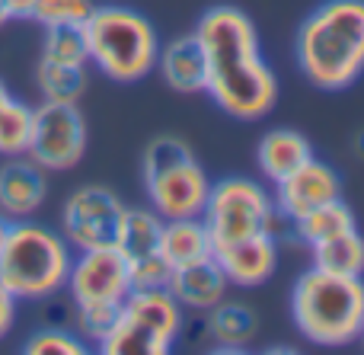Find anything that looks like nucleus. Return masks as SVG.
Returning a JSON list of instances; mask_svg holds the SVG:
<instances>
[{"label": "nucleus", "instance_id": "nucleus-7", "mask_svg": "<svg viewBox=\"0 0 364 355\" xmlns=\"http://www.w3.org/2000/svg\"><path fill=\"white\" fill-rule=\"evenodd\" d=\"M186 311L166 288H132L112 330L100 343L102 355H166L176 346Z\"/></svg>", "mask_w": 364, "mask_h": 355}, {"label": "nucleus", "instance_id": "nucleus-23", "mask_svg": "<svg viewBox=\"0 0 364 355\" xmlns=\"http://www.w3.org/2000/svg\"><path fill=\"white\" fill-rule=\"evenodd\" d=\"M36 87L42 100L51 102H77L87 90V68H74V64H58L38 58L36 64Z\"/></svg>", "mask_w": 364, "mask_h": 355}, {"label": "nucleus", "instance_id": "nucleus-13", "mask_svg": "<svg viewBox=\"0 0 364 355\" xmlns=\"http://www.w3.org/2000/svg\"><path fill=\"white\" fill-rule=\"evenodd\" d=\"M275 208L282 215V221H294V218L307 215V211L320 208V205L342 198V176L326 164V160L310 157L307 164H301L294 173L275 183Z\"/></svg>", "mask_w": 364, "mask_h": 355}, {"label": "nucleus", "instance_id": "nucleus-1", "mask_svg": "<svg viewBox=\"0 0 364 355\" xmlns=\"http://www.w3.org/2000/svg\"><path fill=\"white\" fill-rule=\"evenodd\" d=\"M208 61L205 93L230 119L259 122L275 109L278 80L259 45L252 19L237 6H211L195 26Z\"/></svg>", "mask_w": 364, "mask_h": 355}, {"label": "nucleus", "instance_id": "nucleus-2", "mask_svg": "<svg viewBox=\"0 0 364 355\" xmlns=\"http://www.w3.org/2000/svg\"><path fill=\"white\" fill-rule=\"evenodd\" d=\"M294 61L316 90L339 93L364 74V0H326L301 23Z\"/></svg>", "mask_w": 364, "mask_h": 355}, {"label": "nucleus", "instance_id": "nucleus-17", "mask_svg": "<svg viewBox=\"0 0 364 355\" xmlns=\"http://www.w3.org/2000/svg\"><path fill=\"white\" fill-rule=\"evenodd\" d=\"M157 70L166 87L176 90V93H205L208 61H205V48H201L198 36L188 32V36L166 42V48L160 45Z\"/></svg>", "mask_w": 364, "mask_h": 355}, {"label": "nucleus", "instance_id": "nucleus-11", "mask_svg": "<svg viewBox=\"0 0 364 355\" xmlns=\"http://www.w3.org/2000/svg\"><path fill=\"white\" fill-rule=\"evenodd\" d=\"M132 269L119 247L80 250L74 253L64 292L74 307H122L132 295Z\"/></svg>", "mask_w": 364, "mask_h": 355}, {"label": "nucleus", "instance_id": "nucleus-24", "mask_svg": "<svg viewBox=\"0 0 364 355\" xmlns=\"http://www.w3.org/2000/svg\"><path fill=\"white\" fill-rule=\"evenodd\" d=\"M32 138V106L23 100H6L0 109V157H19L29 151Z\"/></svg>", "mask_w": 364, "mask_h": 355}, {"label": "nucleus", "instance_id": "nucleus-4", "mask_svg": "<svg viewBox=\"0 0 364 355\" xmlns=\"http://www.w3.org/2000/svg\"><path fill=\"white\" fill-rule=\"evenodd\" d=\"M74 250L61 237V231H51L45 224L10 221L0 247V285L16 301H48L64 292Z\"/></svg>", "mask_w": 364, "mask_h": 355}, {"label": "nucleus", "instance_id": "nucleus-8", "mask_svg": "<svg viewBox=\"0 0 364 355\" xmlns=\"http://www.w3.org/2000/svg\"><path fill=\"white\" fill-rule=\"evenodd\" d=\"M201 221H205L208 234H211L214 250L227 247L233 240L256 234H275L282 215L275 208V198L259 179L250 176H227L211 183L201 208Z\"/></svg>", "mask_w": 364, "mask_h": 355}, {"label": "nucleus", "instance_id": "nucleus-28", "mask_svg": "<svg viewBox=\"0 0 364 355\" xmlns=\"http://www.w3.org/2000/svg\"><path fill=\"white\" fill-rule=\"evenodd\" d=\"M16 307H19V301L0 285V339L13 330V324H16Z\"/></svg>", "mask_w": 364, "mask_h": 355}, {"label": "nucleus", "instance_id": "nucleus-21", "mask_svg": "<svg viewBox=\"0 0 364 355\" xmlns=\"http://www.w3.org/2000/svg\"><path fill=\"white\" fill-rule=\"evenodd\" d=\"M291 228H294V234L301 243L316 247V243L329 240V237H336V234H346V231L358 228V224H355L352 208H348L342 198H333V202H326V205H320V208L307 211V215L294 218Z\"/></svg>", "mask_w": 364, "mask_h": 355}, {"label": "nucleus", "instance_id": "nucleus-26", "mask_svg": "<svg viewBox=\"0 0 364 355\" xmlns=\"http://www.w3.org/2000/svg\"><path fill=\"white\" fill-rule=\"evenodd\" d=\"M26 355H87L90 346L80 333H70L64 327H42L23 343Z\"/></svg>", "mask_w": 364, "mask_h": 355}, {"label": "nucleus", "instance_id": "nucleus-16", "mask_svg": "<svg viewBox=\"0 0 364 355\" xmlns=\"http://www.w3.org/2000/svg\"><path fill=\"white\" fill-rule=\"evenodd\" d=\"M227 288H230V282H227V275L220 272L214 256L173 269L170 282H166V292L179 301L182 311H198V314L211 311L218 301H224Z\"/></svg>", "mask_w": 364, "mask_h": 355}, {"label": "nucleus", "instance_id": "nucleus-3", "mask_svg": "<svg viewBox=\"0 0 364 355\" xmlns=\"http://www.w3.org/2000/svg\"><path fill=\"white\" fill-rule=\"evenodd\" d=\"M291 317L307 343L352 346L364 327V279L333 275L323 269H304L291 285Z\"/></svg>", "mask_w": 364, "mask_h": 355}, {"label": "nucleus", "instance_id": "nucleus-15", "mask_svg": "<svg viewBox=\"0 0 364 355\" xmlns=\"http://www.w3.org/2000/svg\"><path fill=\"white\" fill-rule=\"evenodd\" d=\"M220 272L227 275V282L237 288H256L275 275L278 266V237L275 234H256L233 240L227 247L214 250Z\"/></svg>", "mask_w": 364, "mask_h": 355}, {"label": "nucleus", "instance_id": "nucleus-33", "mask_svg": "<svg viewBox=\"0 0 364 355\" xmlns=\"http://www.w3.org/2000/svg\"><path fill=\"white\" fill-rule=\"evenodd\" d=\"M6 228H10V221H6L4 215H0V247H4V237H6Z\"/></svg>", "mask_w": 364, "mask_h": 355}, {"label": "nucleus", "instance_id": "nucleus-18", "mask_svg": "<svg viewBox=\"0 0 364 355\" xmlns=\"http://www.w3.org/2000/svg\"><path fill=\"white\" fill-rule=\"evenodd\" d=\"M205 333L218 352H243L259 333V314L240 301H218L211 311H205Z\"/></svg>", "mask_w": 364, "mask_h": 355}, {"label": "nucleus", "instance_id": "nucleus-32", "mask_svg": "<svg viewBox=\"0 0 364 355\" xmlns=\"http://www.w3.org/2000/svg\"><path fill=\"white\" fill-rule=\"evenodd\" d=\"M10 23V13H6V6H4V0H0V29Z\"/></svg>", "mask_w": 364, "mask_h": 355}, {"label": "nucleus", "instance_id": "nucleus-12", "mask_svg": "<svg viewBox=\"0 0 364 355\" xmlns=\"http://www.w3.org/2000/svg\"><path fill=\"white\" fill-rule=\"evenodd\" d=\"M160 231L164 218L154 208H125L115 247L128 260L134 288H166L170 282L173 269L160 253Z\"/></svg>", "mask_w": 364, "mask_h": 355}, {"label": "nucleus", "instance_id": "nucleus-14", "mask_svg": "<svg viewBox=\"0 0 364 355\" xmlns=\"http://www.w3.org/2000/svg\"><path fill=\"white\" fill-rule=\"evenodd\" d=\"M48 198V173L32 157H4L0 164V215L6 221H26Z\"/></svg>", "mask_w": 364, "mask_h": 355}, {"label": "nucleus", "instance_id": "nucleus-30", "mask_svg": "<svg viewBox=\"0 0 364 355\" xmlns=\"http://www.w3.org/2000/svg\"><path fill=\"white\" fill-rule=\"evenodd\" d=\"M352 147H355V154H358V157L364 160V128L358 134H355V141H352Z\"/></svg>", "mask_w": 364, "mask_h": 355}, {"label": "nucleus", "instance_id": "nucleus-27", "mask_svg": "<svg viewBox=\"0 0 364 355\" xmlns=\"http://www.w3.org/2000/svg\"><path fill=\"white\" fill-rule=\"evenodd\" d=\"M93 0H36L32 4V16L42 29L48 26H83V19L93 10Z\"/></svg>", "mask_w": 364, "mask_h": 355}, {"label": "nucleus", "instance_id": "nucleus-19", "mask_svg": "<svg viewBox=\"0 0 364 355\" xmlns=\"http://www.w3.org/2000/svg\"><path fill=\"white\" fill-rule=\"evenodd\" d=\"M314 157V147L310 141L304 138L301 132L294 128H272V132L262 134L259 141V151H256V160H259V170H262L265 179L272 183H282L288 173H294L301 164Z\"/></svg>", "mask_w": 364, "mask_h": 355}, {"label": "nucleus", "instance_id": "nucleus-34", "mask_svg": "<svg viewBox=\"0 0 364 355\" xmlns=\"http://www.w3.org/2000/svg\"><path fill=\"white\" fill-rule=\"evenodd\" d=\"M361 343H364V327H361Z\"/></svg>", "mask_w": 364, "mask_h": 355}, {"label": "nucleus", "instance_id": "nucleus-9", "mask_svg": "<svg viewBox=\"0 0 364 355\" xmlns=\"http://www.w3.org/2000/svg\"><path fill=\"white\" fill-rule=\"evenodd\" d=\"M87 154V122L77 102L42 100L32 106V138L26 157H32L45 173L74 170Z\"/></svg>", "mask_w": 364, "mask_h": 355}, {"label": "nucleus", "instance_id": "nucleus-6", "mask_svg": "<svg viewBox=\"0 0 364 355\" xmlns=\"http://www.w3.org/2000/svg\"><path fill=\"white\" fill-rule=\"evenodd\" d=\"M141 179H144L151 208L157 211L164 221L170 218H198L205 208L208 179L205 166L192 154V147L182 138L173 134H160L141 154Z\"/></svg>", "mask_w": 364, "mask_h": 355}, {"label": "nucleus", "instance_id": "nucleus-22", "mask_svg": "<svg viewBox=\"0 0 364 355\" xmlns=\"http://www.w3.org/2000/svg\"><path fill=\"white\" fill-rule=\"evenodd\" d=\"M314 253V266L333 275H364V237L358 228L336 234L329 240L310 247Z\"/></svg>", "mask_w": 364, "mask_h": 355}, {"label": "nucleus", "instance_id": "nucleus-29", "mask_svg": "<svg viewBox=\"0 0 364 355\" xmlns=\"http://www.w3.org/2000/svg\"><path fill=\"white\" fill-rule=\"evenodd\" d=\"M32 4H36V0H4L10 19H29L32 16Z\"/></svg>", "mask_w": 364, "mask_h": 355}, {"label": "nucleus", "instance_id": "nucleus-20", "mask_svg": "<svg viewBox=\"0 0 364 355\" xmlns=\"http://www.w3.org/2000/svg\"><path fill=\"white\" fill-rule=\"evenodd\" d=\"M160 253L170 263V269L188 266V263H198L214 256V243L211 234H208L205 221L198 218H170L164 221V231H160Z\"/></svg>", "mask_w": 364, "mask_h": 355}, {"label": "nucleus", "instance_id": "nucleus-31", "mask_svg": "<svg viewBox=\"0 0 364 355\" xmlns=\"http://www.w3.org/2000/svg\"><path fill=\"white\" fill-rule=\"evenodd\" d=\"M6 100H10V90H6V83L0 80V109L6 106Z\"/></svg>", "mask_w": 364, "mask_h": 355}, {"label": "nucleus", "instance_id": "nucleus-5", "mask_svg": "<svg viewBox=\"0 0 364 355\" xmlns=\"http://www.w3.org/2000/svg\"><path fill=\"white\" fill-rule=\"evenodd\" d=\"M90 64L115 83H138L157 70L160 36L154 23L128 6H93L83 19Z\"/></svg>", "mask_w": 364, "mask_h": 355}, {"label": "nucleus", "instance_id": "nucleus-25", "mask_svg": "<svg viewBox=\"0 0 364 355\" xmlns=\"http://www.w3.org/2000/svg\"><path fill=\"white\" fill-rule=\"evenodd\" d=\"M42 58L58 64H74V68H87V38H83V26H48L42 38Z\"/></svg>", "mask_w": 364, "mask_h": 355}, {"label": "nucleus", "instance_id": "nucleus-10", "mask_svg": "<svg viewBox=\"0 0 364 355\" xmlns=\"http://www.w3.org/2000/svg\"><path fill=\"white\" fill-rule=\"evenodd\" d=\"M128 205L109 186H80L61 205V237L74 253L115 247Z\"/></svg>", "mask_w": 364, "mask_h": 355}]
</instances>
